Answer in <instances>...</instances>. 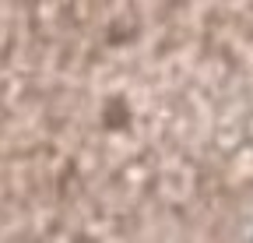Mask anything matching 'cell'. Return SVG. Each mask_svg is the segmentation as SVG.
<instances>
[]
</instances>
